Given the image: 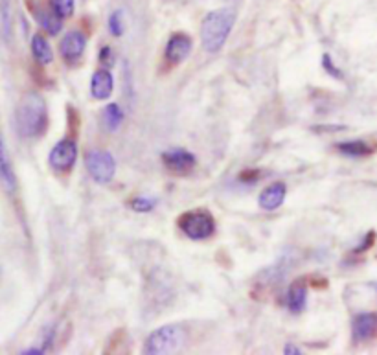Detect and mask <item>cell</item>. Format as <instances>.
I'll return each mask as SVG.
<instances>
[{"label": "cell", "instance_id": "6da1fadb", "mask_svg": "<svg viewBox=\"0 0 377 355\" xmlns=\"http://www.w3.org/2000/svg\"><path fill=\"white\" fill-rule=\"evenodd\" d=\"M48 125V109L41 94L28 93L15 109V129L21 138H37Z\"/></svg>", "mask_w": 377, "mask_h": 355}, {"label": "cell", "instance_id": "7a4b0ae2", "mask_svg": "<svg viewBox=\"0 0 377 355\" xmlns=\"http://www.w3.org/2000/svg\"><path fill=\"white\" fill-rule=\"evenodd\" d=\"M236 22V14L230 8L214 9L201 24V43L207 52L215 53L223 48Z\"/></svg>", "mask_w": 377, "mask_h": 355}, {"label": "cell", "instance_id": "3957f363", "mask_svg": "<svg viewBox=\"0 0 377 355\" xmlns=\"http://www.w3.org/2000/svg\"><path fill=\"white\" fill-rule=\"evenodd\" d=\"M185 344V329L179 324H166L151 331L145 339L144 354L148 355H167L179 351Z\"/></svg>", "mask_w": 377, "mask_h": 355}, {"label": "cell", "instance_id": "277c9868", "mask_svg": "<svg viewBox=\"0 0 377 355\" xmlns=\"http://www.w3.org/2000/svg\"><path fill=\"white\" fill-rule=\"evenodd\" d=\"M179 228L190 240H207L215 232V221L210 212L193 210L180 215Z\"/></svg>", "mask_w": 377, "mask_h": 355}, {"label": "cell", "instance_id": "5b68a950", "mask_svg": "<svg viewBox=\"0 0 377 355\" xmlns=\"http://www.w3.org/2000/svg\"><path fill=\"white\" fill-rule=\"evenodd\" d=\"M85 164H87V170L91 173L98 185H107L110 182L116 173V163H114V157L109 151L103 150H93L87 153L85 158Z\"/></svg>", "mask_w": 377, "mask_h": 355}, {"label": "cell", "instance_id": "8992f818", "mask_svg": "<svg viewBox=\"0 0 377 355\" xmlns=\"http://www.w3.org/2000/svg\"><path fill=\"white\" fill-rule=\"evenodd\" d=\"M78 158V145L71 138H63L52 148L48 155V163L53 170L68 171Z\"/></svg>", "mask_w": 377, "mask_h": 355}, {"label": "cell", "instance_id": "52a82bcc", "mask_svg": "<svg viewBox=\"0 0 377 355\" xmlns=\"http://www.w3.org/2000/svg\"><path fill=\"white\" fill-rule=\"evenodd\" d=\"M162 160L166 164V168L173 173H179V175H186L190 171L195 168L197 164V158L195 155L190 153L186 150H180V148H173V150H167L162 153Z\"/></svg>", "mask_w": 377, "mask_h": 355}, {"label": "cell", "instance_id": "ba28073f", "mask_svg": "<svg viewBox=\"0 0 377 355\" xmlns=\"http://www.w3.org/2000/svg\"><path fill=\"white\" fill-rule=\"evenodd\" d=\"M0 186L8 193L17 192V173H15L8 145H6V140L2 138V135H0Z\"/></svg>", "mask_w": 377, "mask_h": 355}, {"label": "cell", "instance_id": "9c48e42d", "mask_svg": "<svg viewBox=\"0 0 377 355\" xmlns=\"http://www.w3.org/2000/svg\"><path fill=\"white\" fill-rule=\"evenodd\" d=\"M85 46H87V37L78 30L68 31L65 37L61 39V44H59V52L65 57L66 61H78L79 57L83 56Z\"/></svg>", "mask_w": 377, "mask_h": 355}, {"label": "cell", "instance_id": "30bf717a", "mask_svg": "<svg viewBox=\"0 0 377 355\" xmlns=\"http://www.w3.org/2000/svg\"><path fill=\"white\" fill-rule=\"evenodd\" d=\"M190 52H192V39L186 34H175L167 41L164 56H166L167 61L177 65V63L185 61L186 57L190 56Z\"/></svg>", "mask_w": 377, "mask_h": 355}, {"label": "cell", "instance_id": "8fae6325", "mask_svg": "<svg viewBox=\"0 0 377 355\" xmlns=\"http://www.w3.org/2000/svg\"><path fill=\"white\" fill-rule=\"evenodd\" d=\"M285 195H287V186L284 182H272L271 186H267L264 192L259 193L258 202L264 210L274 212L284 205Z\"/></svg>", "mask_w": 377, "mask_h": 355}, {"label": "cell", "instance_id": "7c38bea8", "mask_svg": "<svg viewBox=\"0 0 377 355\" xmlns=\"http://www.w3.org/2000/svg\"><path fill=\"white\" fill-rule=\"evenodd\" d=\"M351 331H353V339L357 342L368 341L377 334V315L376 313H361L353 319L351 324Z\"/></svg>", "mask_w": 377, "mask_h": 355}, {"label": "cell", "instance_id": "4fadbf2b", "mask_svg": "<svg viewBox=\"0 0 377 355\" xmlns=\"http://www.w3.org/2000/svg\"><path fill=\"white\" fill-rule=\"evenodd\" d=\"M114 91V79L109 71L94 72L93 81H91V94L96 100H109Z\"/></svg>", "mask_w": 377, "mask_h": 355}, {"label": "cell", "instance_id": "5bb4252c", "mask_svg": "<svg viewBox=\"0 0 377 355\" xmlns=\"http://www.w3.org/2000/svg\"><path fill=\"white\" fill-rule=\"evenodd\" d=\"M30 48L31 56L36 57V61L39 65H50L53 61V50L50 46L48 39L43 36V34H36L30 41Z\"/></svg>", "mask_w": 377, "mask_h": 355}, {"label": "cell", "instance_id": "9a60e30c", "mask_svg": "<svg viewBox=\"0 0 377 355\" xmlns=\"http://www.w3.org/2000/svg\"><path fill=\"white\" fill-rule=\"evenodd\" d=\"M307 304V287L304 282H296L287 291V306L293 313H302Z\"/></svg>", "mask_w": 377, "mask_h": 355}, {"label": "cell", "instance_id": "2e32d148", "mask_svg": "<svg viewBox=\"0 0 377 355\" xmlns=\"http://www.w3.org/2000/svg\"><path fill=\"white\" fill-rule=\"evenodd\" d=\"M123 118H125V114H123L122 107L118 106V103H109V106L103 109V116H101V120H103V125H105L107 131H116V129L122 125Z\"/></svg>", "mask_w": 377, "mask_h": 355}, {"label": "cell", "instance_id": "e0dca14e", "mask_svg": "<svg viewBox=\"0 0 377 355\" xmlns=\"http://www.w3.org/2000/svg\"><path fill=\"white\" fill-rule=\"evenodd\" d=\"M37 21H39L41 28L44 31H48L50 36H57L63 28V19L59 15H56L53 11H44V9H39L36 14Z\"/></svg>", "mask_w": 377, "mask_h": 355}, {"label": "cell", "instance_id": "ac0fdd59", "mask_svg": "<svg viewBox=\"0 0 377 355\" xmlns=\"http://www.w3.org/2000/svg\"><path fill=\"white\" fill-rule=\"evenodd\" d=\"M337 150L341 151L342 155H348V157H364V155L372 153L373 148L363 140H353L341 142V144H337Z\"/></svg>", "mask_w": 377, "mask_h": 355}, {"label": "cell", "instance_id": "d6986e66", "mask_svg": "<svg viewBox=\"0 0 377 355\" xmlns=\"http://www.w3.org/2000/svg\"><path fill=\"white\" fill-rule=\"evenodd\" d=\"M50 6H52V11L56 15H59L61 19L72 17L76 9L74 0H50Z\"/></svg>", "mask_w": 377, "mask_h": 355}, {"label": "cell", "instance_id": "ffe728a7", "mask_svg": "<svg viewBox=\"0 0 377 355\" xmlns=\"http://www.w3.org/2000/svg\"><path fill=\"white\" fill-rule=\"evenodd\" d=\"M109 30L114 37L123 36V31H125V19H123L122 9L114 11V14L109 17Z\"/></svg>", "mask_w": 377, "mask_h": 355}, {"label": "cell", "instance_id": "44dd1931", "mask_svg": "<svg viewBox=\"0 0 377 355\" xmlns=\"http://www.w3.org/2000/svg\"><path fill=\"white\" fill-rule=\"evenodd\" d=\"M155 206V199L151 197H135L131 201V208L135 212H151Z\"/></svg>", "mask_w": 377, "mask_h": 355}, {"label": "cell", "instance_id": "7402d4cb", "mask_svg": "<svg viewBox=\"0 0 377 355\" xmlns=\"http://www.w3.org/2000/svg\"><path fill=\"white\" fill-rule=\"evenodd\" d=\"M322 66H324V71L329 72V74L334 76V78H339V79L342 78L341 71H339L337 66L334 65V61H331V57H329L328 53H324V57H322Z\"/></svg>", "mask_w": 377, "mask_h": 355}, {"label": "cell", "instance_id": "603a6c76", "mask_svg": "<svg viewBox=\"0 0 377 355\" xmlns=\"http://www.w3.org/2000/svg\"><path fill=\"white\" fill-rule=\"evenodd\" d=\"M100 61L105 63L107 66L113 65L114 61H113V57H110V48H103V50H101V52H100Z\"/></svg>", "mask_w": 377, "mask_h": 355}, {"label": "cell", "instance_id": "cb8c5ba5", "mask_svg": "<svg viewBox=\"0 0 377 355\" xmlns=\"http://www.w3.org/2000/svg\"><path fill=\"white\" fill-rule=\"evenodd\" d=\"M284 354H287V355H300L302 354V350H300L299 346H294V344H287V346H285V350H284Z\"/></svg>", "mask_w": 377, "mask_h": 355}, {"label": "cell", "instance_id": "d4e9b609", "mask_svg": "<svg viewBox=\"0 0 377 355\" xmlns=\"http://www.w3.org/2000/svg\"><path fill=\"white\" fill-rule=\"evenodd\" d=\"M0 272H2V269H0Z\"/></svg>", "mask_w": 377, "mask_h": 355}]
</instances>
